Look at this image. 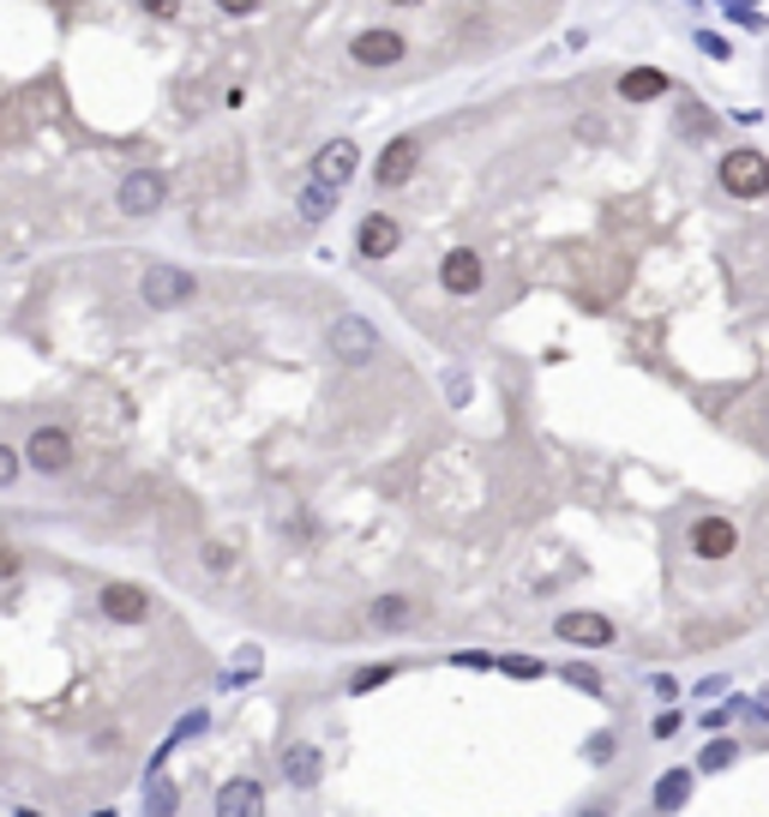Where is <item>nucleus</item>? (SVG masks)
<instances>
[{
    "label": "nucleus",
    "mask_w": 769,
    "mask_h": 817,
    "mask_svg": "<svg viewBox=\"0 0 769 817\" xmlns=\"http://www.w3.org/2000/svg\"><path fill=\"white\" fill-rule=\"evenodd\" d=\"M139 295H144V307H157V313H174V307H187L192 295H199V277L181 271V265H144Z\"/></svg>",
    "instance_id": "obj_1"
},
{
    "label": "nucleus",
    "mask_w": 769,
    "mask_h": 817,
    "mask_svg": "<svg viewBox=\"0 0 769 817\" xmlns=\"http://www.w3.org/2000/svg\"><path fill=\"white\" fill-rule=\"evenodd\" d=\"M721 192H733V199H769V157L751 151V145L728 151L721 157Z\"/></svg>",
    "instance_id": "obj_2"
},
{
    "label": "nucleus",
    "mask_w": 769,
    "mask_h": 817,
    "mask_svg": "<svg viewBox=\"0 0 769 817\" xmlns=\"http://www.w3.org/2000/svg\"><path fill=\"white\" fill-rule=\"evenodd\" d=\"M324 343H331V355H337L343 367H367V361L379 355V331H373L361 313H343V319H331Z\"/></svg>",
    "instance_id": "obj_3"
},
{
    "label": "nucleus",
    "mask_w": 769,
    "mask_h": 817,
    "mask_svg": "<svg viewBox=\"0 0 769 817\" xmlns=\"http://www.w3.org/2000/svg\"><path fill=\"white\" fill-rule=\"evenodd\" d=\"M24 464H31L37 475H61L72 469V434L67 427H54V421H42L31 439H24Z\"/></svg>",
    "instance_id": "obj_4"
},
{
    "label": "nucleus",
    "mask_w": 769,
    "mask_h": 817,
    "mask_svg": "<svg viewBox=\"0 0 769 817\" xmlns=\"http://www.w3.org/2000/svg\"><path fill=\"white\" fill-rule=\"evenodd\" d=\"M162 199H169V181H162L157 169H132L121 181V192H114V205H121L127 217H157Z\"/></svg>",
    "instance_id": "obj_5"
},
{
    "label": "nucleus",
    "mask_w": 769,
    "mask_h": 817,
    "mask_svg": "<svg viewBox=\"0 0 769 817\" xmlns=\"http://www.w3.org/2000/svg\"><path fill=\"white\" fill-rule=\"evenodd\" d=\"M416 169H421V139H409V132H403V139H391V145L379 151V162H373V187H379V192H391V187H403Z\"/></svg>",
    "instance_id": "obj_6"
},
{
    "label": "nucleus",
    "mask_w": 769,
    "mask_h": 817,
    "mask_svg": "<svg viewBox=\"0 0 769 817\" xmlns=\"http://www.w3.org/2000/svg\"><path fill=\"white\" fill-rule=\"evenodd\" d=\"M403 49H409V42L397 37V31H361V37L349 42V61L367 67V72H384V67L403 61Z\"/></svg>",
    "instance_id": "obj_7"
},
{
    "label": "nucleus",
    "mask_w": 769,
    "mask_h": 817,
    "mask_svg": "<svg viewBox=\"0 0 769 817\" xmlns=\"http://www.w3.org/2000/svg\"><path fill=\"white\" fill-rule=\"evenodd\" d=\"M397 247H403V222L384 217V211L361 217V229H354V252H361V259H391Z\"/></svg>",
    "instance_id": "obj_8"
},
{
    "label": "nucleus",
    "mask_w": 769,
    "mask_h": 817,
    "mask_svg": "<svg viewBox=\"0 0 769 817\" xmlns=\"http://www.w3.org/2000/svg\"><path fill=\"white\" fill-rule=\"evenodd\" d=\"M102 614L114 619V626H144L151 619V596H144L139 584H102Z\"/></svg>",
    "instance_id": "obj_9"
},
{
    "label": "nucleus",
    "mask_w": 769,
    "mask_h": 817,
    "mask_svg": "<svg viewBox=\"0 0 769 817\" xmlns=\"http://www.w3.org/2000/svg\"><path fill=\"white\" fill-rule=\"evenodd\" d=\"M439 283H446V295H481V252L451 247L446 259H439Z\"/></svg>",
    "instance_id": "obj_10"
},
{
    "label": "nucleus",
    "mask_w": 769,
    "mask_h": 817,
    "mask_svg": "<svg viewBox=\"0 0 769 817\" xmlns=\"http://www.w3.org/2000/svg\"><path fill=\"white\" fill-rule=\"evenodd\" d=\"M686 541H691V554H698V559H728L739 547V529L728 524V517H698V524L686 529Z\"/></svg>",
    "instance_id": "obj_11"
},
{
    "label": "nucleus",
    "mask_w": 769,
    "mask_h": 817,
    "mask_svg": "<svg viewBox=\"0 0 769 817\" xmlns=\"http://www.w3.org/2000/svg\"><path fill=\"white\" fill-rule=\"evenodd\" d=\"M566 644L577 649H608L613 644V619L608 614H559V626H553Z\"/></svg>",
    "instance_id": "obj_12"
},
{
    "label": "nucleus",
    "mask_w": 769,
    "mask_h": 817,
    "mask_svg": "<svg viewBox=\"0 0 769 817\" xmlns=\"http://www.w3.org/2000/svg\"><path fill=\"white\" fill-rule=\"evenodd\" d=\"M354 169H361V151H354L349 139H331V145L313 157V175H319V181H331V187H349Z\"/></svg>",
    "instance_id": "obj_13"
},
{
    "label": "nucleus",
    "mask_w": 769,
    "mask_h": 817,
    "mask_svg": "<svg viewBox=\"0 0 769 817\" xmlns=\"http://www.w3.org/2000/svg\"><path fill=\"white\" fill-rule=\"evenodd\" d=\"M337 192H343V187H331V181H319V175H313V181L294 192V211H301V222H331L337 217Z\"/></svg>",
    "instance_id": "obj_14"
},
{
    "label": "nucleus",
    "mask_w": 769,
    "mask_h": 817,
    "mask_svg": "<svg viewBox=\"0 0 769 817\" xmlns=\"http://www.w3.org/2000/svg\"><path fill=\"white\" fill-rule=\"evenodd\" d=\"M416 619H421V607L409 596H379L373 607H367V626H379V631H409Z\"/></svg>",
    "instance_id": "obj_15"
},
{
    "label": "nucleus",
    "mask_w": 769,
    "mask_h": 817,
    "mask_svg": "<svg viewBox=\"0 0 769 817\" xmlns=\"http://www.w3.org/2000/svg\"><path fill=\"white\" fill-rule=\"evenodd\" d=\"M673 84H668V72H656V67H631L626 79H619V102H661Z\"/></svg>",
    "instance_id": "obj_16"
},
{
    "label": "nucleus",
    "mask_w": 769,
    "mask_h": 817,
    "mask_svg": "<svg viewBox=\"0 0 769 817\" xmlns=\"http://www.w3.org/2000/svg\"><path fill=\"white\" fill-rule=\"evenodd\" d=\"M283 776H289L294 787H319V776H324V757H319V746H307V739L283 746Z\"/></svg>",
    "instance_id": "obj_17"
},
{
    "label": "nucleus",
    "mask_w": 769,
    "mask_h": 817,
    "mask_svg": "<svg viewBox=\"0 0 769 817\" xmlns=\"http://www.w3.org/2000/svg\"><path fill=\"white\" fill-rule=\"evenodd\" d=\"M264 811V787L259 781H229L223 794H217V817H253Z\"/></svg>",
    "instance_id": "obj_18"
},
{
    "label": "nucleus",
    "mask_w": 769,
    "mask_h": 817,
    "mask_svg": "<svg viewBox=\"0 0 769 817\" xmlns=\"http://www.w3.org/2000/svg\"><path fill=\"white\" fill-rule=\"evenodd\" d=\"M673 109H679V132H686V139H709V132H716V114H709L698 97H679Z\"/></svg>",
    "instance_id": "obj_19"
},
{
    "label": "nucleus",
    "mask_w": 769,
    "mask_h": 817,
    "mask_svg": "<svg viewBox=\"0 0 769 817\" xmlns=\"http://www.w3.org/2000/svg\"><path fill=\"white\" fill-rule=\"evenodd\" d=\"M691 799V769H668V776L656 781V806L661 811H679Z\"/></svg>",
    "instance_id": "obj_20"
},
{
    "label": "nucleus",
    "mask_w": 769,
    "mask_h": 817,
    "mask_svg": "<svg viewBox=\"0 0 769 817\" xmlns=\"http://www.w3.org/2000/svg\"><path fill=\"white\" fill-rule=\"evenodd\" d=\"M733 757H739V746H733V739H709V746H703V757H698V769H703V776H716V769H728L733 764Z\"/></svg>",
    "instance_id": "obj_21"
},
{
    "label": "nucleus",
    "mask_w": 769,
    "mask_h": 817,
    "mask_svg": "<svg viewBox=\"0 0 769 817\" xmlns=\"http://www.w3.org/2000/svg\"><path fill=\"white\" fill-rule=\"evenodd\" d=\"M174 806H181V794H174V781H162V776H151V781H144V811H174Z\"/></svg>",
    "instance_id": "obj_22"
},
{
    "label": "nucleus",
    "mask_w": 769,
    "mask_h": 817,
    "mask_svg": "<svg viewBox=\"0 0 769 817\" xmlns=\"http://www.w3.org/2000/svg\"><path fill=\"white\" fill-rule=\"evenodd\" d=\"M384 679H397V667H391V661H373V667H361V674H349V691L367 697V691H379Z\"/></svg>",
    "instance_id": "obj_23"
},
{
    "label": "nucleus",
    "mask_w": 769,
    "mask_h": 817,
    "mask_svg": "<svg viewBox=\"0 0 769 817\" xmlns=\"http://www.w3.org/2000/svg\"><path fill=\"white\" fill-rule=\"evenodd\" d=\"M559 679H566V686H577L583 697H601V691H608V686H601V674H596V667H583V661L559 667Z\"/></svg>",
    "instance_id": "obj_24"
},
{
    "label": "nucleus",
    "mask_w": 769,
    "mask_h": 817,
    "mask_svg": "<svg viewBox=\"0 0 769 817\" xmlns=\"http://www.w3.org/2000/svg\"><path fill=\"white\" fill-rule=\"evenodd\" d=\"M259 661H264L259 649H241V656H234V667H229V674H223V686H229V691H234V686H247V679L259 674Z\"/></svg>",
    "instance_id": "obj_25"
},
{
    "label": "nucleus",
    "mask_w": 769,
    "mask_h": 817,
    "mask_svg": "<svg viewBox=\"0 0 769 817\" xmlns=\"http://www.w3.org/2000/svg\"><path fill=\"white\" fill-rule=\"evenodd\" d=\"M499 667H506L511 679H541V661H536V656H506Z\"/></svg>",
    "instance_id": "obj_26"
},
{
    "label": "nucleus",
    "mask_w": 769,
    "mask_h": 817,
    "mask_svg": "<svg viewBox=\"0 0 769 817\" xmlns=\"http://www.w3.org/2000/svg\"><path fill=\"white\" fill-rule=\"evenodd\" d=\"M698 49L709 54V61H728V54H733V42H728V37H716V31H698Z\"/></svg>",
    "instance_id": "obj_27"
},
{
    "label": "nucleus",
    "mask_w": 769,
    "mask_h": 817,
    "mask_svg": "<svg viewBox=\"0 0 769 817\" xmlns=\"http://www.w3.org/2000/svg\"><path fill=\"white\" fill-rule=\"evenodd\" d=\"M24 571V559H19V547L7 541V535H0V584H7V577H19Z\"/></svg>",
    "instance_id": "obj_28"
},
{
    "label": "nucleus",
    "mask_w": 769,
    "mask_h": 817,
    "mask_svg": "<svg viewBox=\"0 0 769 817\" xmlns=\"http://www.w3.org/2000/svg\"><path fill=\"white\" fill-rule=\"evenodd\" d=\"M19 469H24V457L12 451V445H0V487H12V481H19Z\"/></svg>",
    "instance_id": "obj_29"
},
{
    "label": "nucleus",
    "mask_w": 769,
    "mask_h": 817,
    "mask_svg": "<svg viewBox=\"0 0 769 817\" xmlns=\"http://www.w3.org/2000/svg\"><path fill=\"white\" fill-rule=\"evenodd\" d=\"M451 661H457V667H469V674H487V667H493V656H487V649H457Z\"/></svg>",
    "instance_id": "obj_30"
},
{
    "label": "nucleus",
    "mask_w": 769,
    "mask_h": 817,
    "mask_svg": "<svg viewBox=\"0 0 769 817\" xmlns=\"http://www.w3.org/2000/svg\"><path fill=\"white\" fill-rule=\"evenodd\" d=\"M679 727H686V721H679V709H661V716H656V727H649V734H656V739H673Z\"/></svg>",
    "instance_id": "obj_31"
},
{
    "label": "nucleus",
    "mask_w": 769,
    "mask_h": 817,
    "mask_svg": "<svg viewBox=\"0 0 769 817\" xmlns=\"http://www.w3.org/2000/svg\"><path fill=\"white\" fill-rule=\"evenodd\" d=\"M204 566H211V571H229V566H234V554H229L223 541H211V547H204Z\"/></svg>",
    "instance_id": "obj_32"
},
{
    "label": "nucleus",
    "mask_w": 769,
    "mask_h": 817,
    "mask_svg": "<svg viewBox=\"0 0 769 817\" xmlns=\"http://www.w3.org/2000/svg\"><path fill=\"white\" fill-rule=\"evenodd\" d=\"M144 12H151V19H174V12H181V0H139Z\"/></svg>",
    "instance_id": "obj_33"
},
{
    "label": "nucleus",
    "mask_w": 769,
    "mask_h": 817,
    "mask_svg": "<svg viewBox=\"0 0 769 817\" xmlns=\"http://www.w3.org/2000/svg\"><path fill=\"white\" fill-rule=\"evenodd\" d=\"M589 757H596V764H608V757H613V734H596V739H589Z\"/></svg>",
    "instance_id": "obj_34"
},
{
    "label": "nucleus",
    "mask_w": 769,
    "mask_h": 817,
    "mask_svg": "<svg viewBox=\"0 0 769 817\" xmlns=\"http://www.w3.org/2000/svg\"><path fill=\"white\" fill-rule=\"evenodd\" d=\"M217 7H223V12H234V19H247V12H259L264 0H217Z\"/></svg>",
    "instance_id": "obj_35"
},
{
    "label": "nucleus",
    "mask_w": 769,
    "mask_h": 817,
    "mask_svg": "<svg viewBox=\"0 0 769 817\" xmlns=\"http://www.w3.org/2000/svg\"><path fill=\"white\" fill-rule=\"evenodd\" d=\"M656 697H661V704H673V697H679V679H673V674H656Z\"/></svg>",
    "instance_id": "obj_36"
},
{
    "label": "nucleus",
    "mask_w": 769,
    "mask_h": 817,
    "mask_svg": "<svg viewBox=\"0 0 769 817\" xmlns=\"http://www.w3.org/2000/svg\"><path fill=\"white\" fill-rule=\"evenodd\" d=\"M733 721V709H709V716H703V727H709V734H721V727H728Z\"/></svg>",
    "instance_id": "obj_37"
},
{
    "label": "nucleus",
    "mask_w": 769,
    "mask_h": 817,
    "mask_svg": "<svg viewBox=\"0 0 769 817\" xmlns=\"http://www.w3.org/2000/svg\"><path fill=\"white\" fill-rule=\"evenodd\" d=\"M391 7H427V0H391Z\"/></svg>",
    "instance_id": "obj_38"
},
{
    "label": "nucleus",
    "mask_w": 769,
    "mask_h": 817,
    "mask_svg": "<svg viewBox=\"0 0 769 817\" xmlns=\"http://www.w3.org/2000/svg\"><path fill=\"white\" fill-rule=\"evenodd\" d=\"M728 7H751V0H728Z\"/></svg>",
    "instance_id": "obj_39"
}]
</instances>
